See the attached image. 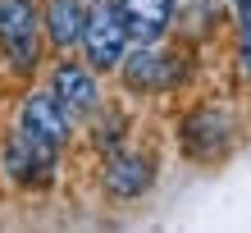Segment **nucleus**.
Returning a JSON list of instances; mask_svg holds the SVG:
<instances>
[{
    "label": "nucleus",
    "mask_w": 251,
    "mask_h": 233,
    "mask_svg": "<svg viewBox=\"0 0 251 233\" xmlns=\"http://www.w3.org/2000/svg\"><path fill=\"white\" fill-rule=\"evenodd\" d=\"M100 187L114 201H142L155 187V155L132 151V147H114L100 160Z\"/></svg>",
    "instance_id": "7"
},
{
    "label": "nucleus",
    "mask_w": 251,
    "mask_h": 233,
    "mask_svg": "<svg viewBox=\"0 0 251 233\" xmlns=\"http://www.w3.org/2000/svg\"><path fill=\"white\" fill-rule=\"evenodd\" d=\"M82 23H87V0H46V5H41V37L60 55L78 51Z\"/></svg>",
    "instance_id": "9"
},
{
    "label": "nucleus",
    "mask_w": 251,
    "mask_h": 233,
    "mask_svg": "<svg viewBox=\"0 0 251 233\" xmlns=\"http://www.w3.org/2000/svg\"><path fill=\"white\" fill-rule=\"evenodd\" d=\"M128 19V32H132V46L142 41H165L169 37V14H174V0H114Z\"/></svg>",
    "instance_id": "11"
},
{
    "label": "nucleus",
    "mask_w": 251,
    "mask_h": 233,
    "mask_svg": "<svg viewBox=\"0 0 251 233\" xmlns=\"http://www.w3.org/2000/svg\"><path fill=\"white\" fill-rule=\"evenodd\" d=\"M224 23V5L219 0H174V14H169V32L183 37V46H201L210 41Z\"/></svg>",
    "instance_id": "10"
},
{
    "label": "nucleus",
    "mask_w": 251,
    "mask_h": 233,
    "mask_svg": "<svg viewBox=\"0 0 251 233\" xmlns=\"http://www.w3.org/2000/svg\"><path fill=\"white\" fill-rule=\"evenodd\" d=\"M233 142H238V124L224 105H192L178 119V151L192 165H219Z\"/></svg>",
    "instance_id": "2"
},
{
    "label": "nucleus",
    "mask_w": 251,
    "mask_h": 233,
    "mask_svg": "<svg viewBox=\"0 0 251 233\" xmlns=\"http://www.w3.org/2000/svg\"><path fill=\"white\" fill-rule=\"evenodd\" d=\"M233 60L251 82V0H233Z\"/></svg>",
    "instance_id": "12"
},
{
    "label": "nucleus",
    "mask_w": 251,
    "mask_h": 233,
    "mask_svg": "<svg viewBox=\"0 0 251 233\" xmlns=\"http://www.w3.org/2000/svg\"><path fill=\"white\" fill-rule=\"evenodd\" d=\"M114 74H119V82L132 96L178 92L192 78V46H169V37L165 41H142V46H128L124 64Z\"/></svg>",
    "instance_id": "1"
},
{
    "label": "nucleus",
    "mask_w": 251,
    "mask_h": 233,
    "mask_svg": "<svg viewBox=\"0 0 251 233\" xmlns=\"http://www.w3.org/2000/svg\"><path fill=\"white\" fill-rule=\"evenodd\" d=\"M0 169L19 187H50L55 174H60V151L46 147V142H37L32 133H23V128H14L5 137V147H0Z\"/></svg>",
    "instance_id": "6"
},
{
    "label": "nucleus",
    "mask_w": 251,
    "mask_h": 233,
    "mask_svg": "<svg viewBox=\"0 0 251 233\" xmlns=\"http://www.w3.org/2000/svg\"><path fill=\"white\" fill-rule=\"evenodd\" d=\"M19 128L32 133L37 142H46V147H55V151H64L69 142H73V119H69V110L60 105V101H55L50 87H32V92L23 96Z\"/></svg>",
    "instance_id": "8"
},
{
    "label": "nucleus",
    "mask_w": 251,
    "mask_h": 233,
    "mask_svg": "<svg viewBox=\"0 0 251 233\" xmlns=\"http://www.w3.org/2000/svg\"><path fill=\"white\" fill-rule=\"evenodd\" d=\"M87 5H96V0H87Z\"/></svg>",
    "instance_id": "13"
},
{
    "label": "nucleus",
    "mask_w": 251,
    "mask_h": 233,
    "mask_svg": "<svg viewBox=\"0 0 251 233\" xmlns=\"http://www.w3.org/2000/svg\"><path fill=\"white\" fill-rule=\"evenodd\" d=\"M132 46V32H128V19L124 9L114 5V0H96V5H87V23H82V60L96 69V74H114V69L124 64V55Z\"/></svg>",
    "instance_id": "3"
},
{
    "label": "nucleus",
    "mask_w": 251,
    "mask_h": 233,
    "mask_svg": "<svg viewBox=\"0 0 251 233\" xmlns=\"http://www.w3.org/2000/svg\"><path fill=\"white\" fill-rule=\"evenodd\" d=\"M50 92H55V101L69 110V119L73 124H87L92 114L105 105V92H100V74L87 60H73V55H60L55 60V69H50Z\"/></svg>",
    "instance_id": "5"
},
{
    "label": "nucleus",
    "mask_w": 251,
    "mask_h": 233,
    "mask_svg": "<svg viewBox=\"0 0 251 233\" xmlns=\"http://www.w3.org/2000/svg\"><path fill=\"white\" fill-rule=\"evenodd\" d=\"M41 9L37 0H0V51L14 74H37L41 64Z\"/></svg>",
    "instance_id": "4"
}]
</instances>
